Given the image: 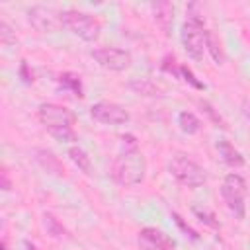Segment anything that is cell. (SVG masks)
Masks as SVG:
<instances>
[{
	"instance_id": "cell-1",
	"label": "cell",
	"mask_w": 250,
	"mask_h": 250,
	"mask_svg": "<svg viewBox=\"0 0 250 250\" xmlns=\"http://www.w3.org/2000/svg\"><path fill=\"white\" fill-rule=\"evenodd\" d=\"M39 121L45 125V129L62 143L76 141L74 133V115L70 109L59 104H41L39 105Z\"/></svg>"
},
{
	"instance_id": "cell-2",
	"label": "cell",
	"mask_w": 250,
	"mask_h": 250,
	"mask_svg": "<svg viewBox=\"0 0 250 250\" xmlns=\"http://www.w3.org/2000/svg\"><path fill=\"white\" fill-rule=\"evenodd\" d=\"M146 172V160L137 148H129L113 160L111 174L123 186H137L143 182Z\"/></svg>"
},
{
	"instance_id": "cell-3",
	"label": "cell",
	"mask_w": 250,
	"mask_h": 250,
	"mask_svg": "<svg viewBox=\"0 0 250 250\" xmlns=\"http://www.w3.org/2000/svg\"><path fill=\"white\" fill-rule=\"evenodd\" d=\"M62 25L68 27L74 35H78L84 41H96L102 31V23L92 14L80 12V10H64L61 12Z\"/></svg>"
},
{
	"instance_id": "cell-4",
	"label": "cell",
	"mask_w": 250,
	"mask_h": 250,
	"mask_svg": "<svg viewBox=\"0 0 250 250\" xmlns=\"http://www.w3.org/2000/svg\"><path fill=\"white\" fill-rule=\"evenodd\" d=\"M170 172H172V176L180 184H184L188 188H199V186H203L207 182L205 170L195 160H191L186 154L172 156V160H170Z\"/></svg>"
},
{
	"instance_id": "cell-5",
	"label": "cell",
	"mask_w": 250,
	"mask_h": 250,
	"mask_svg": "<svg viewBox=\"0 0 250 250\" xmlns=\"http://www.w3.org/2000/svg\"><path fill=\"white\" fill-rule=\"evenodd\" d=\"M221 195L227 203V207L238 217L244 219V195H246V182L238 174H229L223 180Z\"/></svg>"
},
{
	"instance_id": "cell-6",
	"label": "cell",
	"mask_w": 250,
	"mask_h": 250,
	"mask_svg": "<svg viewBox=\"0 0 250 250\" xmlns=\"http://www.w3.org/2000/svg\"><path fill=\"white\" fill-rule=\"evenodd\" d=\"M182 43L191 59L201 61L207 49V31H203L197 21H186L182 27Z\"/></svg>"
},
{
	"instance_id": "cell-7",
	"label": "cell",
	"mask_w": 250,
	"mask_h": 250,
	"mask_svg": "<svg viewBox=\"0 0 250 250\" xmlns=\"http://www.w3.org/2000/svg\"><path fill=\"white\" fill-rule=\"evenodd\" d=\"M92 59L107 70H125L131 66V53L125 49H117V47H102V49H94L92 51Z\"/></svg>"
},
{
	"instance_id": "cell-8",
	"label": "cell",
	"mask_w": 250,
	"mask_h": 250,
	"mask_svg": "<svg viewBox=\"0 0 250 250\" xmlns=\"http://www.w3.org/2000/svg\"><path fill=\"white\" fill-rule=\"evenodd\" d=\"M90 113L98 123H104V125H125L131 117L123 105L113 102H98L90 107Z\"/></svg>"
},
{
	"instance_id": "cell-9",
	"label": "cell",
	"mask_w": 250,
	"mask_h": 250,
	"mask_svg": "<svg viewBox=\"0 0 250 250\" xmlns=\"http://www.w3.org/2000/svg\"><path fill=\"white\" fill-rule=\"evenodd\" d=\"M27 16H29V23H31L37 31L53 33V31H59V29L62 27L61 14L55 12L53 8H47V6H33V8H29Z\"/></svg>"
},
{
	"instance_id": "cell-10",
	"label": "cell",
	"mask_w": 250,
	"mask_h": 250,
	"mask_svg": "<svg viewBox=\"0 0 250 250\" xmlns=\"http://www.w3.org/2000/svg\"><path fill=\"white\" fill-rule=\"evenodd\" d=\"M174 240L168 238L162 230L146 227L139 232V250H172Z\"/></svg>"
},
{
	"instance_id": "cell-11",
	"label": "cell",
	"mask_w": 250,
	"mask_h": 250,
	"mask_svg": "<svg viewBox=\"0 0 250 250\" xmlns=\"http://www.w3.org/2000/svg\"><path fill=\"white\" fill-rule=\"evenodd\" d=\"M217 150H219L221 158H223L229 166H232V168L244 166V156H242L229 141H219V143H217Z\"/></svg>"
},
{
	"instance_id": "cell-12",
	"label": "cell",
	"mask_w": 250,
	"mask_h": 250,
	"mask_svg": "<svg viewBox=\"0 0 250 250\" xmlns=\"http://www.w3.org/2000/svg\"><path fill=\"white\" fill-rule=\"evenodd\" d=\"M35 158H37V162L47 170V172H51V174H57V176H62L64 174V168H62V164L59 162V158L53 154V152H49V150H43V148H35Z\"/></svg>"
},
{
	"instance_id": "cell-13",
	"label": "cell",
	"mask_w": 250,
	"mask_h": 250,
	"mask_svg": "<svg viewBox=\"0 0 250 250\" xmlns=\"http://www.w3.org/2000/svg\"><path fill=\"white\" fill-rule=\"evenodd\" d=\"M68 158L78 166V170H82L84 174H90L92 172V162H90V156L80 148V146H70L68 148Z\"/></svg>"
},
{
	"instance_id": "cell-14",
	"label": "cell",
	"mask_w": 250,
	"mask_h": 250,
	"mask_svg": "<svg viewBox=\"0 0 250 250\" xmlns=\"http://www.w3.org/2000/svg\"><path fill=\"white\" fill-rule=\"evenodd\" d=\"M178 123H180V127H182V131L188 133V135H193V133H197V131L201 129V121H199L191 111H182V113L178 115Z\"/></svg>"
},
{
	"instance_id": "cell-15",
	"label": "cell",
	"mask_w": 250,
	"mask_h": 250,
	"mask_svg": "<svg viewBox=\"0 0 250 250\" xmlns=\"http://www.w3.org/2000/svg\"><path fill=\"white\" fill-rule=\"evenodd\" d=\"M152 8H154V12H156V20L162 23L164 29H168V27H170V21H172L174 6L168 4V2H158V4H154Z\"/></svg>"
},
{
	"instance_id": "cell-16",
	"label": "cell",
	"mask_w": 250,
	"mask_h": 250,
	"mask_svg": "<svg viewBox=\"0 0 250 250\" xmlns=\"http://www.w3.org/2000/svg\"><path fill=\"white\" fill-rule=\"evenodd\" d=\"M61 84L62 86H66V88H70L76 96H82V88H80V78L76 76V74H70V72H66V74H61Z\"/></svg>"
},
{
	"instance_id": "cell-17",
	"label": "cell",
	"mask_w": 250,
	"mask_h": 250,
	"mask_svg": "<svg viewBox=\"0 0 250 250\" xmlns=\"http://www.w3.org/2000/svg\"><path fill=\"white\" fill-rule=\"evenodd\" d=\"M207 49L211 51L213 59H215L219 64H223L225 55H223V49H221V45L217 43V39H215V35H213V33H207Z\"/></svg>"
},
{
	"instance_id": "cell-18",
	"label": "cell",
	"mask_w": 250,
	"mask_h": 250,
	"mask_svg": "<svg viewBox=\"0 0 250 250\" xmlns=\"http://www.w3.org/2000/svg\"><path fill=\"white\" fill-rule=\"evenodd\" d=\"M193 213H195V215H197L205 225H209V227H213V229H219V221L215 219V215H213L209 209H205V207L201 209V207H197V205H195V207H193Z\"/></svg>"
},
{
	"instance_id": "cell-19",
	"label": "cell",
	"mask_w": 250,
	"mask_h": 250,
	"mask_svg": "<svg viewBox=\"0 0 250 250\" xmlns=\"http://www.w3.org/2000/svg\"><path fill=\"white\" fill-rule=\"evenodd\" d=\"M0 41L4 43V45H12V43H16V33L12 31V27L8 25V21H0Z\"/></svg>"
},
{
	"instance_id": "cell-20",
	"label": "cell",
	"mask_w": 250,
	"mask_h": 250,
	"mask_svg": "<svg viewBox=\"0 0 250 250\" xmlns=\"http://www.w3.org/2000/svg\"><path fill=\"white\" fill-rule=\"evenodd\" d=\"M131 88L145 96H156V92H158L150 82H131Z\"/></svg>"
},
{
	"instance_id": "cell-21",
	"label": "cell",
	"mask_w": 250,
	"mask_h": 250,
	"mask_svg": "<svg viewBox=\"0 0 250 250\" xmlns=\"http://www.w3.org/2000/svg\"><path fill=\"white\" fill-rule=\"evenodd\" d=\"M172 217H174V221H176V223H178V227H180V229H182V230H184V232H186V234H189V236H191V238H197V234H195V230H193V229H191V227H188V225H186V223H184V221H182V217H180V215H176V213H174V215H172Z\"/></svg>"
},
{
	"instance_id": "cell-22",
	"label": "cell",
	"mask_w": 250,
	"mask_h": 250,
	"mask_svg": "<svg viewBox=\"0 0 250 250\" xmlns=\"http://www.w3.org/2000/svg\"><path fill=\"white\" fill-rule=\"evenodd\" d=\"M182 74H184V76H186V80H189V82H191L195 88H203V84H201V82H197V80L193 78V74H191V70H189V68L182 66Z\"/></svg>"
},
{
	"instance_id": "cell-23",
	"label": "cell",
	"mask_w": 250,
	"mask_h": 250,
	"mask_svg": "<svg viewBox=\"0 0 250 250\" xmlns=\"http://www.w3.org/2000/svg\"><path fill=\"white\" fill-rule=\"evenodd\" d=\"M27 250H35V248H33V246H31V244H27Z\"/></svg>"
},
{
	"instance_id": "cell-24",
	"label": "cell",
	"mask_w": 250,
	"mask_h": 250,
	"mask_svg": "<svg viewBox=\"0 0 250 250\" xmlns=\"http://www.w3.org/2000/svg\"><path fill=\"white\" fill-rule=\"evenodd\" d=\"M248 117H250V109H248Z\"/></svg>"
}]
</instances>
